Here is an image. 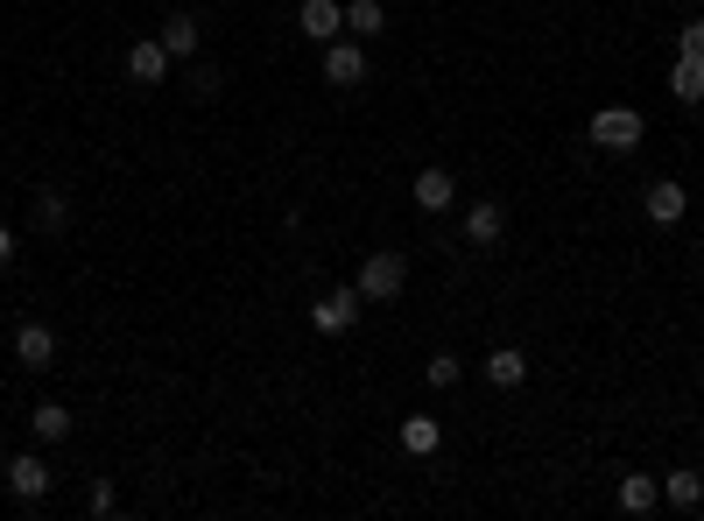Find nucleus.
<instances>
[{
  "label": "nucleus",
  "instance_id": "dca6fc26",
  "mask_svg": "<svg viewBox=\"0 0 704 521\" xmlns=\"http://www.w3.org/2000/svg\"><path fill=\"white\" fill-rule=\"evenodd\" d=\"M156 42H162V50H170V57H184V64H190V57H198V22H190V14H170Z\"/></svg>",
  "mask_w": 704,
  "mask_h": 521
},
{
  "label": "nucleus",
  "instance_id": "2eb2a0df",
  "mask_svg": "<svg viewBox=\"0 0 704 521\" xmlns=\"http://www.w3.org/2000/svg\"><path fill=\"white\" fill-rule=\"evenodd\" d=\"M437 444H444V423H437V415H409V423H402V451H409V458H430Z\"/></svg>",
  "mask_w": 704,
  "mask_h": 521
},
{
  "label": "nucleus",
  "instance_id": "4468645a",
  "mask_svg": "<svg viewBox=\"0 0 704 521\" xmlns=\"http://www.w3.org/2000/svg\"><path fill=\"white\" fill-rule=\"evenodd\" d=\"M486 381H493V388H521V381H529L521 346H493V352H486Z\"/></svg>",
  "mask_w": 704,
  "mask_h": 521
},
{
  "label": "nucleus",
  "instance_id": "9b49d317",
  "mask_svg": "<svg viewBox=\"0 0 704 521\" xmlns=\"http://www.w3.org/2000/svg\"><path fill=\"white\" fill-rule=\"evenodd\" d=\"M501 233H507V212H501L493 198H479L472 212H466V240H472V247H501Z\"/></svg>",
  "mask_w": 704,
  "mask_h": 521
},
{
  "label": "nucleus",
  "instance_id": "b1692460",
  "mask_svg": "<svg viewBox=\"0 0 704 521\" xmlns=\"http://www.w3.org/2000/svg\"><path fill=\"white\" fill-rule=\"evenodd\" d=\"M677 50H683V57H704V22H683V36H677Z\"/></svg>",
  "mask_w": 704,
  "mask_h": 521
},
{
  "label": "nucleus",
  "instance_id": "0eeeda50",
  "mask_svg": "<svg viewBox=\"0 0 704 521\" xmlns=\"http://www.w3.org/2000/svg\"><path fill=\"white\" fill-rule=\"evenodd\" d=\"M170 64H176V57L162 50V42H127V78L134 85H162V78H170Z\"/></svg>",
  "mask_w": 704,
  "mask_h": 521
},
{
  "label": "nucleus",
  "instance_id": "ddd939ff",
  "mask_svg": "<svg viewBox=\"0 0 704 521\" xmlns=\"http://www.w3.org/2000/svg\"><path fill=\"white\" fill-rule=\"evenodd\" d=\"M613 500H620L627 514H649V508H663V480H649V472H627Z\"/></svg>",
  "mask_w": 704,
  "mask_h": 521
},
{
  "label": "nucleus",
  "instance_id": "423d86ee",
  "mask_svg": "<svg viewBox=\"0 0 704 521\" xmlns=\"http://www.w3.org/2000/svg\"><path fill=\"white\" fill-rule=\"evenodd\" d=\"M409 198L423 204V212H452V198H458V184H452V170H416V184H409Z\"/></svg>",
  "mask_w": 704,
  "mask_h": 521
},
{
  "label": "nucleus",
  "instance_id": "f3484780",
  "mask_svg": "<svg viewBox=\"0 0 704 521\" xmlns=\"http://www.w3.org/2000/svg\"><path fill=\"white\" fill-rule=\"evenodd\" d=\"M28 423H36L42 444H64L71 437V409H64V401H36V415H28Z\"/></svg>",
  "mask_w": 704,
  "mask_h": 521
},
{
  "label": "nucleus",
  "instance_id": "5701e85b",
  "mask_svg": "<svg viewBox=\"0 0 704 521\" xmlns=\"http://www.w3.org/2000/svg\"><path fill=\"white\" fill-rule=\"evenodd\" d=\"M92 514H99V521H107V514H120V494H113V486H107V480H99V486H92Z\"/></svg>",
  "mask_w": 704,
  "mask_h": 521
},
{
  "label": "nucleus",
  "instance_id": "1a4fd4ad",
  "mask_svg": "<svg viewBox=\"0 0 704 521\" xmlns=\"http://www.w3.org/2000/svg\"><path fill=\"white\" fill-rule=\"evenodd\" d=\"M324 78L332 85H359L367 78V50H359V36L353 42H324Z\"/></svg>",
  "mask_w": 704,
  "mask_h": 521
},
{
  "label": "nucleus",
  "instance_id": "6ab92c4d",
  "mask_svg": "<svg viewBox=\"0 0 704 521\" xmlns=\"http://www.w3.org/2000/svg\"><path fill=\"white\" fill-rule=\"evenodd\" d=\"M663 500H669V508H683V514H691L697 500H704V480H697V472H669V480H663Z\"/></svg>",
  "mask_w": 704,
  "mask_h": 521
},
{
  "label": "nucleus",
  "instance_id": "f257e3e1",
  "mask_svg": "<svg viewBox=\"0 0 704 521\" xmlns=\"http://www.w3.org/2000/svg\"><path fill=\"white\" fill-rule=\"evenodd\" d=\"M367 303H395L402 289H409V255H395V247H381V255L359 261V282H353Z\"/></svg>",
  "mask_w": 704,
  "mask_h": 521
},
{
  "label": "nucleus",
  "instance_id": "4be33fe9",
  "mask_svg": "<svg viewBox=\"0 0 704 521\" xmlns=\"http://www.w3.org/2000/svg\"><path fill=\"white\" fill-rule=\"evenodd\" d=\"M184 78H190V92H198V99H212V92H219V78H226V71H219V64H190Z\"/></svg>",
  "mask_w": 704,
  "mask_h": 521
},
{
  "label": "nucleus",
  "instance_id": "20e7f679",
  "mask_svg": "<svg viewBox=\"0 0 704 521\" xmlns=\"http://www.w3.org/2000/svg\"><path fill=\"white\" fill-rule=\"evenodd\" d=\"M14 360H22L28 374H50L57 367V332L50 324H22V332H14Z\"/></svg>",
  "mask_w": 704,
  "mask_h": 521
},
{
  "label": "nucleus",
  "instance_id": "412c9836",
  "mask_svg": "<svg viewBox=\"0 0 704 521\" xmlns=\"http://www.w3.org/2000/svg\"><path fill=\"white\" fill-rule=\"evenodd\" d=\"M423 381H430V388H458V352H430Z\"/></svg>",
  "mask_w": 704,
  "mask_h": 521
},
{
  "label": "nucleus",
  "instance_id": "9d476101",
  "mask_svg": "<svg viewBox=\"0 0 704 521\" xmlns=\"http://www.w3.org/2000/svg\"><path fill=\"white\" fill-rule=\"evenodd\" d=\"M669 99H677V107H697L704 99V57L677 50V64H669Z\"/></svg>",
  "mask_w": 704,
  "mask_h": 521
},
{
  "label": "nucleus",
  "instance_id": "f03ea898",
  "mask_svg": "<svg viewBox=\"0 0 704 521\" xmlns=\"http://www.w3.org/2000/svg\"><path fill=\"white\" fill-rule=\"evenodd\" d=\"M585 134H592V148H606V156H627V148H641V134H649V121H641L634 107H598Z\"/></svg>",
  "mask_w": 704,
  "mask_h": 521
},
{
  "label": "nucleus",
  "instance_id": "7ed1b4c3",
  "mask_svg": "<svg viewBox=\"0 0 704 521\" xmlns=\"http://www.w3.org/2000/svg\"><path fill=\"white\" fill-rule=\"evenodd\" d=\"M359 303H367V296H359V289H332V296H318V310H310V324H318L324 338H346L353 324H359Z\"/></svg>",
  "mask_w": 704,
  "mask_h": 521
},
{
  "label": "nucleus",
  "instance_id": "f8f14e48",
  "mask_svg": "<svg viewBox=\"0 0 704 521\" xmlns=\"http://www.w3.org/2000/svg\"><path fill=\"white\" fill-rule=\"evenodd\" d=\"M683 212H691V190H683V184H669V176H663V184H649V219H655V226H677Z\"/></svg>",
  "mask_w": 704,
  "mask_h": 521
},
{
  "label": "nucleus",
  "instance_id": "39448f33",
  "mask_svg": "<svg viewBox=\"0 0 704 521\" xmlns=\"http://www.w3.org/2000/svg\"><path fill=\"white\" fill-rule=\"evenodd\" d=\"M296 28H304L310 42H338L346 36V8H338V0H304V8H296Z\"/></svg>",
  "mask_w": 704,
  "mask_h": 521
},
{
  "label": "nucleus",
  "instance_id": "393cba45",
  "mask_svg": "<svg viewBox=\"0 0 704 521\" xmlns=\"http://www.w3.org/2000/svg\"><path fill=\"white\" fill-rule=\"evenodd\" d=\"M8 261H14V233L0 226V268H8Z\"/></svg>",
  "mask_w": 704,
  "mask_h": 521
},
{
  "label": "nucleus",
  "instance_id": "6e6552de",
  "mask_svg": "<svg viewBox=\"0 0 704 521\" xmlns=\"http://www.w3.org/2000/svg\"><path fill=\"white\" fill-rule=\"evenodd\" d=\"M8 486H14V500H42V494H50V466H42L36 451H14Z\"/></svg>",
  "mask_w": 704,
  "mask_h": 521
},
{
  "label": "nucleus",
  "instance_id": "a211bd4d",
  "mask_svg": "<svg viewBox=\"0 0 704 521\" xmlns=\"http://www.w3.org/2000/svg\"><path fill=\"white\" fill-rule=\"evenodd\" d=\"M64 226H71L64 190H36V233H64Z\"/></svg>",
  "mask_w": 704,
  "mask_h": 521
},
{
  "label": "nucleus",
  "instance_id": "aec40b11",
  "mask_svg": "<svg viewBox=\"0 0 704 521\" xmlns=\"http://www.w3.org/2000/svg\"><path fill=\"white\" fill-rule=\"evenodd\" d=\"M346 28H353L359 42L381 36V28H387V8H381V0H353V8H346Z\"/></svg>",
  "mask_w": 704,
  "mask_h": 521
}]
</instances>
